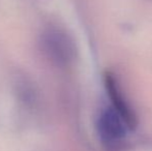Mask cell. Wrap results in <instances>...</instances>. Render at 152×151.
Returning <instances> with one entry per match:
<instances>
[{
  "label": "cell",
  "instance_id": "obj_2",
  "mask_svg": "<svg viewBox=\"0 0 152 151\" xmlns=\"http://www.w3.org/2000/svg\"><path fill=\"white\" fill-rule=\"evenodd\" d=\"M104 85L106 89L108 91L109 97L114 106V110L116 113L122 118L126 126L134 129L137 126V117L132 108L128 106L124 95L120 92L118 83L116 81V78L112 73L107 71L104 74Z\"/></svg>",
  "mask_w": 152,
  "mask_h": 151
},
{
  "label": "cell",
  "instance_id": "obj_1",
  "mask_svg": "<svg viewBox=\"0 0 152 151\" xmlns=\"http://www.w3.org/2000/svg\"><path fill=\"white\" fill-rule=\"evenodd\" d=\"M125 125L114 109L104 110L97 122L98 133L102 141L107 144L119 143L126 135Z\"/></svg>",
  "mask_w": 152,
  "mask_h": 151
}]
</instances>
